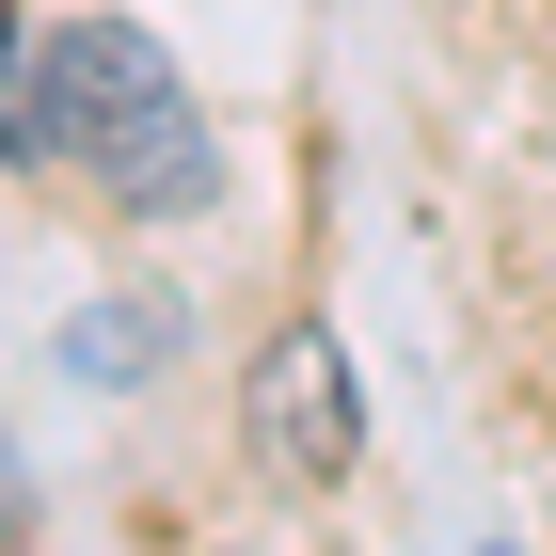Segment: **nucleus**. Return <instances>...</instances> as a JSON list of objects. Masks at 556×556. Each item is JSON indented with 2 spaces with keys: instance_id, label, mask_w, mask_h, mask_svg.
<instances>
[{
  "instance_id": "obj_1",
  "label": "nucleus",
  "mask_w": 556,
  "mask_h": 556,
  "mask_svg": "<svg viewBox=\"0 0 556 556\" xmlns=\"http://www.w3.org/2000/svg\"><path fill=\"white\" fill-rule=\"evenodd\" d=\"M16 160L96 175V191L143 207V223L207 207V112H191V80H175L128 16H64V33H33V64H16Z\"/></svg>"
},
{
  "instance_id": "obj_2",
  "label": "nucleus",
  "mask_w": 556,
  "mask_h": 556,
  "mask_svg": "<svg viewBox=\"0 0 556 556\" xmlns=\"http://www.w3.org/2000/svg\"><path fill=\"white\" fill-rule=\"evenodd\" d=\"M239 429H255L270 477H350V445H366V414H350V350L302 318V334L255 350V397H239Z\"/></svg>"
}]
</instances>
